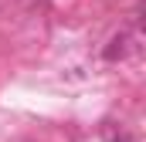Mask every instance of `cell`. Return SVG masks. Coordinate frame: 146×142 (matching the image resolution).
Instances as JSON below:
<instances>
[{"mask_svg":"<svg viewBox=\"0 0 146 142\" xmlns=\"http://www.w3.org/2000/svg\"><path fill=\"white\" fill-rule=\"evenodd\" d=\"M112 142H136V139H129V135H119V139H112Z\"/></svg>","mask_w":146,"mask_h":142,"instance_id":"2","label":"cell"},{"mask_svg":"<svg viewBox=\"0 0 146 142\" xmlns=\"http://www.w3.org/2000/svg\"><path fill=\"white\" fill-rule=\"evenodd\" d=\"M126 51H129V34L122 31V34H115L109 41V47L102 51V58H106V61H119V58H126Z\"/></svg>","mask_w":146,"mask_h":142,"instance_id":"1","label":"cell"}]
</instances>
